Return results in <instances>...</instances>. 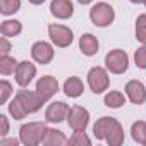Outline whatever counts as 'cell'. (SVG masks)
<instances>
[{
	"label": "cell",
	"instance_id": "20",
	"mask_svg": "<svg viewBox=\"0 0 146 146\" xmlns=\"http://www.w3.org/2000/svg\"><path fill=\"white\" fill-rule=\"evenodd\" d=\"M105 105L108 108H120L124 103H125V96L120 93V91H108L105 95Z\"/></svg>",
	"mask_w": 146,
	"mask_h": 146
},
{
	"label": "cell",
	"instance_id": "26",
	"mask_svg": "<svg viewBox=\"0 0 146 146\" xmlns=\"http://www.w3.org/2000/svg\"><path fill=\"white\" fill-rule=\"evenodd\" d=\"M11 95H12V84L9 81L2 79V81H0V103H2V105L7 103Z\"/></svg>",
	"mask_w": 146,
	"mask_h": 146
},
{
	"label": "cell",
	"instance_id": "4",
	"mask_svg": "<svg viewBox=\"0 0 146 146\" xmlns=\"http://www.w3.org/2000/svg\"><path fill=\"white\" fill-rule=\"evenodd\" d=\"M105 67L112 74H124L129 67V57L124 50L115 48L105 55Z\"/></svg>",
	"mask_w": 146,
	"mask_h": 146
},
{
	"label": "cell",
	"instance_id": "21",
	"mask_svg": "<svg viewBox=\"0 0 146 146\" xmlns=\"http://www.w3.org/2000/svg\"><path fill=\"white\" fill-rule=\"evenodd\" d=\"M17 64L16 58L5 55V57H0V74L2 76H9V74H14L16 69H17Z\"/></svg>",
	"mask_w": 146,
	"mask_h": 146
},
{
	"label": "cell",
	"instance_id": "11",
	"mask_svg": "<svg viewBox=\"0 0 146 146\" xmlns=\"http://www.w3.org/2000/svg\"><path fill=\"white\" fill-rule=\"evenodd\" d=\"M31 57H33V60L36 64L46 65L53 58V46L50 43H46V41H36L31 46Z\"/></svg>",
	"mask_w": 146,
	"mask_h": 146
},
{
	"label": "cell",
	"instance_id": "14",
	"mask_svg": "<svg viewBox=\"0 0 146 146\" xmlns=\"http://www.w3.org/2000/svg\"><path fill=\"white\" fill-rule=\"evenodd\" d=\"M50 12L57 19H69L74 14V5H72L70 0H52Z\"/></svg>",
	"mask_w": 146,
	"mask_h": 146
},
{
	"label": "cell",
	"instance_id": "3",
	"mask_svg": "<svg viewBox=\"0 0 146 146\" xmlns=\"http://www.w3.org/2000/svg\"><path fill=\"white\" fill-rule=\"evenodd\" d=\"M90 19L95 26L98 28H107L113 23L115 19V11L110 4L107 2H98L90 9Z\"/></svg>",
	"mask_w": 146,
	"mask_h": 146
},
{
	"label": "cell",
	"instance_id": "28",
	"mask_svg": "<svg viewBox=\"0 0 146 146\" xmlns=\"http://www.w3.org/2000/svg\"><path fill=\"white\" fill-rule=\"evenodd\" d=\"M9 52H11V43L7 41L5 36H2V38H0V57L9 55Z\"/></svg>",
	"mask_w": 146,
	"mask_h": 146
},
{
	"label": "cell",
	"instance_id": "6",
	"mask_svg": "<svg viewBox=\"0 0 146 146\" xmlns=\"http://www.w3.org/2000/svg\"><path fill=\"white\" fill-rule=\"evenodd\" d=\"M16 98L19 100V103L24 107V110H26L28 113H35V112H38V110L46 103V102L36 93V90H35V91H29V90L23 88V90L17 91Z\"/></svg>",
	"mask_w": 146,
	"mask_h": 146
},
{
	"label": "cell",
	"instance_id": "19",
	"mask_svg": "<svg viewBox=\"0 0 146 146\" xmlns=\"http://www.w3.org/2000/svg\"><path fill=\"white\" fill-rule=\"evenodd\" d=\"M131 136L137 144H144L146 146V122L137 120L131 125Z\"/></svg>",
	"mask_w": 146,
	"mask_h": 146
},
{
	"label": "cell",
	"instance_id": "15",
	"mask_svg": "<svg viewBox=\"0 0 146 146\" xmlns=\"http://www.w3.org/2000/svg\"><path fill=\"white\" fill-rule=\"evenodd\" d=\"M98 46H100V43H98L96 36H93L91 33H86V35H83V36L79 38V50H81L83 55H86V57L96 55V53H98Z\"/></svg>",
	"mask_w": 146,
	"mask_h": 146
},
{
	"label": "cell",
	"instance_id": "1",
	"mask_svg": "<svg viewBox=\"0 0 146 146\" xmlns=\"http://www.w3.org/2000/svg\"><path fill=\"white\" fill-rule=\"evenodd\" d=\"M93 134L96 139H103L110 146H120L124 143V129L120 122L113 117L98 119L93 125Z\"/></svg>",
	"mask_w": 146,
	"mask_h": 146
},
{
	"label": "cell",
	"instance_id": "10",
	"mask_svg": "<svg viewBox=\"0 0 146 146\" xmlns=\"http://www.w3.org/2000/svg\"><path fill=\"white\" fill-rule=\"evenodd\" d=\"M69 112H70V108H69L67 103H64V102H52L46 107V110H45V119H46V122L58 124V122H62V120H65L69 117Z\"/></svg>",
	"mask_w": 146,
	"mask_h": 146
},
{
	"label": "cell",
	"instance_id": "24",
	"mask_svg": "<svg viewBox=\"0 0 146 146\" xmlns=\"http://www.w3.org/2000/svg\"><path fill=\"white\" fill-rule=\"evenodd\" d=\"M136 38L137 41L146 45V14H141L136 19Z\"/></svg>",
	"mask_w": 146,
	"mask_h": 146
},
{
	"label": "cell",
	"instance_id": "30",
	"mask_svg": "<svg viewBox=\"0 0 146 146\" xmlns=\"http://www.w3.org/2000/svg\"><path fill=\"white\" fill-rule=\"evenodd\" d=\"M17 143H21V141H17V139H5V137H2V141H0V144H2V146H5V144L17 146Z\"/></svg>",
	"mask_w": 146,
	"mask_h": 146
},
{
	"label": "cell",
	"instance_id": "34",
	"mask_svg": "<svg viewBox=\"0 0 146 146\" xmlns=\"http://www.w3.org/2000/svg\"><path fill=\"white\" fill-rule=\"evenodd\" d=\"M143 4H144V7H146V0H143Z\"/></svg>",
	"mask_w": 146,
	"mask_h": 146
},
{
	"label": "cell",
	"instance_id": "33",
	"mask_svg": "<svg viewBox=\"0 0 146 146\" xmlns=\"http://www.w3.org/2000/svg\"><path fill=\"white\" fill-rule=\"evenodd\" d=\"M129 2H132V4H143V0H129Z\"/></svg>",
	"mask_w": 146,
	"mask_h": 146
},
{
	"label": "cell",
	"instance_id": "7",
	"mask_svg": "<svg viewBox=\"0 0 146 146\" xmlns=\"http://www.w3.org/2000/svg\"><path fill=\"white\" fill-rule=\"evenodd\" d=\"M48 36H50L52 43L55 46H60V48L69 46L72 43V40H74L72 31L64 24H50L48 26Z\"/></svg>",
	"mask_w": 146,
	"mask_h": 146
},
{
	"label": "cell",
	"instance_id": "17",
	"mask_svg": "<svg viewBox=\"0 0 146 146\" xmlns=\"http://www.w3.org/2000/svg\"><path fill=\"white\" fill-rule=\"evenodd\" d=\"M67 143H69V139L64 136L62 131H58V129H48L41 144H45V146H62V144H67Z\"/></svg>",
	"mask_w": 146,
	"mask_h": 146
},
{
	"label": "cell",
	"instance_id": "23",
	"mask_svg": "<svg viewBox=\"0 0 146 146\" xmlns=\"http://www.w3.org/2000/svg\"><path fill=\"white\" fill-rule=\"evenodd\" d=\"M9 113L12 115V119H16V120H21V119H24L26 115H28V112L24 110V107L19 103V100L14 96V100L9 103Z\"/></svg>",
	"mask_w": 146,
	"mask_h": 146
},
{
	"label": "cell",
	"instance_id": "5",
	"mask_svg": "<svg viewBox=\"0 0 146 146\" xmlns=\"http://www.w3.org/2000/svg\"><path fill=\"white\" fill-rule=\"evenodd\" d=\"M110 79H108V72L103 67H91L88 72V86L95 95H100L108 90Z\"/></svg>",
	"mask_w": 146,
	"mask_h": 146
},
{
	"label": "cell",
	"instance_id": "31",
	"mask_svg": "<svg viewBox=\"0 0 146 146\" xmlns=\"http://www.w3.org/2000/svg\"><path fill=\"white\" fill-rule=\"evenodd\" d=\"M28 2H29V4H33V5H41L45 0H28Z\"/></svg>",
	"mask_w": 146,
	"mask_h": 146
},
{
	"label": "cell",
	"instance_id": "2",
	"mask_svg": "<svg viewBox=\"0 0 146 146\" xmlns=\"http://www.w3.org/2000/svg\"><path fill=\"white\" fill-rule=\"evenodd\" d=\"M48 127L45 122H28L19 129V141L24 146H38L43 143Z\"/></svg>",
	"mask_w": 146,
	"mask_h": 146
},
{
	"label": "cell",
	"instance_id": "32",
	"mask_svg": "<svg viewBox=\"0 0 146 146\" xmlns=\"http://www.w3.org/2000/svg\"><path fill=\"white\" fill-rule=\"evenodd\" d=\"M78 2H79V4H83V5H88V4H91V2H93V0H78Z\"/></svg>",
	"mask_w": 146,
	"mask_h": 146
},
{
	"label": "cell",
	"instance_id": "8",
	"mask_svg": "<svg viewBox=\"0 0 146 146\" xmlns=\"http://www.w3.org/2000/svg\"><path fill=\"white\" fill-rule=\"evenodd\" d=\"M67 122L72 131H86L90 124V112L81 105H74V107H70Z\"/></svg>",
	"mask_w": 146,
	"mask_h": 146
},
{
	"label": "cell",
	"instance_id": "12",
	"mask_svg": "<svg viewBox=\"0 0 146 146\" xmlns=\"http://www.w3.org/2000/svg\"><path fill=\"white\" fill-rule=\"evenodd\" d=\"M57 91H58V81L53 76H43V78L38 79V83H36V93L45 102H48Z\"/></svg>",
	"mask_w": 146,
	"mask_h": 146
},
{
	"label": "cell",
	"instance_id": "29",
	"mask_svg": "<svg viewBox=\"0 0 146 146\" xmlns=\"http://www.w3.org/2000/svg\"><path fill=\"white\" fill-rule=\"evenodd\" d=\"M0 124H2V131H0V136L5 137L9 134V120L5 115H0Z\"/></svg>",
	"mask_w": 146,
	"mask_h": 146
},
{
	"label": "cell",
	"instance_id": "18",
	"mask_svg": "<svg viewBox=\"0 0 146 146\" xmlns=\"http://www.w3.org/2000/svg\"><path fill=\"white\" fill-rule=\"evenodd\" d=\"M21 31H23V24L19 21H16V19H7V21H4L0 24V33H2V36H5V38H14Z\"/></svg>",
	"mask_w": 146,
	"mask_h": 146
},
{
	"label": "cell",
	"instance_id": "25",
	"mask_svg": "<svg viewBox=\"0 0 146 146\" xmlns=\"http://www.w3.org/2000/svg\"><path fill=\"white\" fill-rule=\"evenodd\" d=\"M69 144H72V146H90L91 144V139L86 136V132L84 131H74V134H72L70 137H69Z\"/></svg>",
	"mask_w": 146,
	"mask_h": 146
},
{
	"label": "cell",
	"instance_id": "27",
	"mask_svg": "<svg viewBox=\"0 0 146 146\" xmlns=\"http://www.w3.org/2000/svg\"><path fill=\"white\" fill-rule=\"evenodd\" d=\"M134 62L139 69H146V45H143L141 48L136 50L134 53Z\"/></svg>",
	"mask_w": 146,
	"mask_h": 146
},
{
	"label": "cell",
	"instance_id": "9",
	"mask_svg": "<svg viewBox=\"0 0 146 146\" xmlns=\"http://www.w3.org/2000/svg\"><path fill=\"white\" fill-rule=\"evenodd\" d=\"M35 74H36L35 64L29 62V60H23V62L17 64V69H16V72H14L16 83H17L21 88H26V86H29V83L33 81Z\"/></svg>",
	"mask_w": 146,
	"mask_h": 146
},
{
	"label": "cell",
	"instance_id": "13",
	"mask_svg": "<svg viewBox=\"0 0 146 146\" xmlns=\"http://www.w3.org/2000/svg\"><path fill=\"white\" fill-rule=\"evenodd\" d=\"M125 95L134 105H141L146 102V88L141 81H136V79L129 81L125 84Z\"/></svg>",
	"mask_w": 146,
	"mask_h": 146
},
{
	"label": "cell",
	"instance_id": "16",
	"mask_svg": "<svg viewBox=\"0 0 146 146\" xmlns=\"http://www.w3.org/2000/svg\"><path fill=\"white\" fill-rule=\"evenodd\" d=\"M83 91H84V84H83V81H81L79 78H76V76L69 78V79L64 83V93H65L69 98H78V96L83 95Z\"/></svg>",
	"mask_w": 146,
	"mask_h": 146
},
{
	"label": "cell",
	"instance_id": "22",
	"mask_svg": "<svg viewBox=\"0 0 146 146\" xmlns=\"http://www.w3.org/2000/svg\"><path fill=\"white\" fill-rule=\"evenodd\" d=\"M21 9V0H0V12L4 16H12Z\"/></svg>",
	"mask_w": 146,
	"mask_h": 146
}]
</instances>
